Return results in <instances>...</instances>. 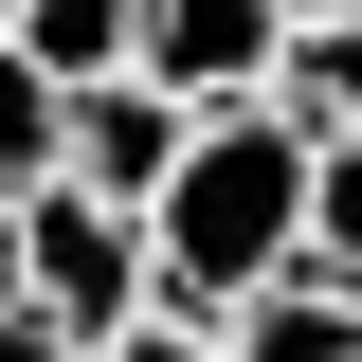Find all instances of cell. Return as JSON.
<instances>
[{"label": "cell", "instance_id": "obj_1", "mask_svg": "<svg viewBox=\"0 0 362 362\" xmlns=\"http://www.w3.org/2000/svg\"><path fill=\"white\" fill-rule=\"evenodd\" d=\"M145 254H163V308H254L272 272H308V127L290 109H199L145 199Z\"/></svg>", "mask_w": 362, "mask_h": 362}, {"label": "cell", "instance_id": "obj_2", "mask_svg": "<svg viewBox=\"0 0 362 362\" xmlns=\"http://www.w3.org/2000/svg\"><path fill=\"white\" fill-rule=\"evenodd\" d=\"M18 308L73 326V344H127V326L163 308L145 218H127V199H90V181H37V199H18Z\"/></svg>", "mask_w": 362, "mask_h": 362}, {"label": "cell", "instance_id": "obj_3", "mask_svg": "<svg viewBox=\"0 0 362 362\" xmlns=\"http://www.w3.org/2000/svg\"><path fill=\"white\" fill-rule=\"evenodd\" d=\"M272 54H290V0H145V90L181 109H272Z\"/></svg>", "mask_w": 362, "mask_h": 362}, {"label": "cell", "instance_id": "obj_4", "mask_svg": "<svg viewBox=\"0 0 362 362\" xmlns=\"http://www.w3.org/2000/svg\"><path fill=\"white\" fill-rule=\"evenodd\" d=\"M181 127H199V109H181V90H145V73H109V90H73V181L90 199H163V163H181Z\"/></svg>", "mask_w": 362, "mask_h": 362}, {"label": "cell", "instance_id": "obj_5", "mask_svg": "<svg viewBox=\"0 0 362 362\" xmlns=\"http://www.w3.org/2000/svg\"><path fill=\"white\" fill-rule=\"evenodd\" d=\"M235 362H362V290H326V272H272L254 308H218Z\"/></svg>", "mask_w": 362, "mask_h": 362}, {"label": "cell", "instance_id": "obj_6", "mask_svg": "<svg viewBox=\"0 0 362 362\" xmlns=\"http://www.w3.org/2000/svg\"><path fill=\"white\" fill-rule=\"evenodd\" d=\"M18 54L54 90H109V73H145V0H18Z\"/></svg>", "mask_w": 362, "mask_h": 362}, {"label": "cell", "instance_id": "obj_7", "mask_svg": "<svg viewBox=\"0 0 362 362\" xmlns=\"http://www.w3.org/2000/svg\"><path fill=\"white\" fill-rule=\"evenodd\" d=\"M272 109L308 145H362V18H290V54H272Z\"/></svg>", "mask_w": 362, "mask_h": 362}, {"label": "cell", "instance_id": "obj_8", "mask_svg": "<svg viewBox=\"0 0 362 362\" xmlns=\"http://www.w3.org/2000/svg\"><path fill=\"white\" fill-rule=\"evenodd\" d=\"M37 181H73V90L0 37V199H37Z\"/></svg>", "mask_w": 362, "mask_h": 362}, {"label": "cell", "instance_id": "obj_9", "mask_svg": "<svg viewBox=\"0 0 362 362\" xmlns=\"http://www.w3.org/2000/svg\"><path fill=\"white\" fill-rule=\"evenodd\" d=\"M308 272L362 290V145H308Z\"/></svg>", "mask_w": 362, "mask_h": 362}, {"label": "cell", "instance_id": "obj_10", "mask_svg": "<svg viewBox=\"0 0 362 362\" xmlns=\"http://www.w3.org/2000/svg\"><path fill=\"white\" fill-rule=\"evenodd\" d=\"M90 362H235V344H218V326H199V308H145L127 344H90Z\"/></svg>", "mask_w": 362, "mask_h": 362}, {"label": "cell", "instance_id": "obj_11", "mask_svg": "<svg viewBox=\"0 0 362 362\" xmlns=\"http://www.w3.org/2000/svg\"><path fill=\"white\" fill-rule=\"evenodd\" d=\"M0 362H90L73 326H37V308H0Z\"/></svg>", "mask_w": 362, "mask_h": 362}, {"label": "cell", "instance_id": "obj_12", "mask_svg": "<svg viewBox=\"0 0 362 362\" xmlns=\"http://www.w3.org/2000/svg\"><path fill=\"white\" fill-rule=\"evenodd\" d=\"M0 308H18V199H0Z\"/></svg>", "mask_w": 362, "mask_h": 362}, {"label": "cell", "instance_id": "obj_13", "mask_svg": "<svg viewBox=\"0 0 362 362\" xmlns=\"http://www.w3.org/2000/svg\"><path fill=\"white\" fill-rule=\"evenodd\" d=\"M290 18H362V0H290Z\"/></svg>", "mask_w": 362, "mask_h": 362}, {"label": "cell", "instance_id": "obj_14", "mask_svg": "<svg viewBox=\"0 0 362 362\" xmlns=\"http://www.w3.org/2000/svg\"><path fill=\"white\" fill-rule=\"evenodd\" d=\"M0 37H18V0H0Z\"/></svg>", "mask_w": 362, "mask_h": 362}]
</instances>
